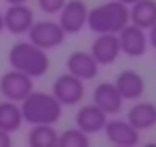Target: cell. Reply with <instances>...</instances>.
<instances>
[{
  "mask_svg": "<svg viewBox=\"0 0 156 147\" xmlns=\"http://www.w3.org/2000/svg\"><path fill=\"white\" fill-rule=\"evenodd\" d=\"M9 63L13 70L27 74L30 78H42L51 67L49 53L40 46H36L30 40H19L9 49Z\"/></svg>",
  "mask_w": 156,
  "mask_h": 147,
  "instance_id": "6da1fadb",
  "label": "cell"
},
{
  "mask_svg": "<svg viewBox=\"0 0 156 147\" xmlns=\"http://www.w3.org/2000/svg\"><path fill=\"white\" fill-rule=\"evenodd\" d=\"M129 23V6L120 0H108L89 9L87 27L93 34H118Z\"/></svg>",
  "mask_w": 156,
  "mask_h": 147,
  "instance_id": "7a4b0ae2",
  "label": "cell"
},
{
  "mask_svg": "<svg viewBox=\"0 0 156 147\" xmlns=\"http://www.w3.org/2000/svg\"><path fill=\"white\" fill-rule=\"evenodd\" d=\"M21 114L23 122L32 124H57L61 118L63 105L55 99L53 93L44 91H32L21 103Z\"/></svg>",
  "mask_w": 156,
  "mask_h": 147,
  "instance_id": "3957f363",
  "label": "cell"
},
{
  "mask_svg": "<svg viewBox=\"0 0 156 147\" xmlns=\"http://www.w3.org/2000/svg\"><path fill=\"white\" fill-rule=\"evenodd\" d=\"M66 32L63 27L59 25V21H53V19H40V21H34L32 27L27 29V40L34 42L36 46L44 50H53L59 49L63 42H66Z\"/></svg>",
  "mask_w": 156,
  "mask_h": 147,
  "instance_id": "277c9868",
  "label": "cell"
},
{
  "mask_svg": "<svg viewBox=\"0 0 156 147\" xmlns=\"http://www.w3.org/2000/svg\"><path fill=\"white\" fill-rule=\"evenodd\" d=\"M34 91V78H30L27 74L19 72V70H9L6 74H2L0 78V93L2 97L9 101H17L21 103L23 99Z\"/></svg>",
  "mask_w": 156,
  "mask_h": 147,
  "instance_id": "5b68a950",
  "label": "cell"
},
{
  "mask_svg": "<svg viewBox=\"0 0 156 147\" xmlns=\"http://www.w3.org/2000/svg\"><path fill=\"white\" fill-rule=\"evenodd\" d=\"M51 93L61 105H78L84 99V80L76 78L74 74L66 72L55 78Z\"/></svg>",
  "mask_w": 156,
  "mask_h": 147,
  "instance_id": "8992f818",
  "label": "cell"
},
{
  "mask_svg": "<svg viewBox=\"0 0 156 147\" xmlns=\"http://www.w3.org/2000/svg\"><path fill=\"white\" fill-rule=\"evenodd\" d=\"M4 19V29L13 36H23L32 23L36 21L32 6H27V2H17V4H9V9L2 13Z\"/></svg>",
  "mask_w": 156,
  "mask_h": 147,
  "instance_id": "52a82bcc",
  "label": "cell"
},
{
  "mask_svg": "<svg viewBox=\"0 0 156 147\" xmlns=\"http://www.w3.org/2000/svg\"><path fill=\"white\" fill-rule=\"evenodd\" d=\"M59 15V25L63 27L66 34H78L84 29L87 25V17H89V9L84 0H66V4L61 6Z\"/></svg>",
  "mask_w": 156,
  "mask_h": 147,
  "instance_id": "ba28073f",
  "label": "cell"
},
{
  "mask_svg": "<svg viewBox=\"0 0 156 147\" xmlns=\"http://www.w3.org/2000/svg\"><path fill=\"white\" fill-rule=\"evenodd\" d=\"M118 42H120V53L127 57H144L148 50V34L135 23H127L118 32Z\"/></svg>",
  "mask_w": 156,
  "mask_h": 147,
  "instance_id": "9c48e42d",
  "label": "cell"
},
{
  "mask_svg": "<svg viewBox=\"0 0 156 147\" xmlns=\"http://www.w3.org/2000/svg\"><path fill=\"white\" fill-rule=\"evenodd\" d=\"M105 139L112 143V145L118 147H135L139 143V130L129 122V120H120V118H114V120H108L104 126Z\"/></svg>",
  "mask_w": 156,
  "mask_h": 147,
  "instance_id": "30bf717a",
  "label": "cell"
},
{
  "mask_svg": "<svg viewBox=\"0 0 156 147\" xmlns=\"http://www.w3.org/2000/svg\"><path fill=\"white\" fill-rule=\"evenodd\" d=\"M99 67L101 65L95 61L91 50H74L66 59V70L80 80H95L99 74Z\"/></svg>",
  "mask_w": 156,
  "mask_h": 147,
  "instance_id": "8fae6325",
  "label": "cell"
},
{
  "mask_svg": "<svg viewBox=\"0 0 156 147\" xmlns=\"http://www.w3.org/2000/svg\"><path fill=\"white\" fill-rule=\"evenodd\" d=\"M91 55L99 65H112L120 57V42L118 34H97L91 44Z\"/></svg>",
  "mask_w": 156,
  "mask_h": 147,
  "instance_id": "7c38bea8",
  "label": "cell"
},
{
  "mask_svg": "<svg viewBox=\"0 0 156 147\" xmlns=\"http://www.w3.org/2000/svg\"><path fill=\"white\" fill-rule=\"evenodd\" d=\"M74 122L87 135H95V132H101L104 130L105 122H108V114H105L101 107H97L95 103H87V105H80L78 107Z\"/></svg>",
  "mask_w": 156,
  "mask_h": 147,
  "instance_id": "4fadbf2b",
  "label": "cell"
},
{
  "mask_svg": "<svg viewBox=\"0 0 156 147\" xmlns=\"http://www.w3.org/2000/svg\"><path fill=\"white\" fill-rule=\"evenodd\" d=\"M114 84H116L120 97L125 101H137L146 93V80H144L141 74L135 72V70H122L116 76Z\"/></svg>",
  "mask_w": 156,
  "mask_h": 147,
  "instance_id": "5bb4252c",
  "label": "cell"
},
{
  "mask_svg": "<svg viewBox=\"0 0 156 147\" xmlns=\"http://www.w3.org/2000/svg\"><path fill=\"white\" fill-rule=\"evenodd\" d=\"M93 103L101 107L108 116H112V114H120L125 99L120 97L114 82H99L93 91Z\"/></svg>",
  "mask_w": 156,
  "mask_h": 147,
  "instance_id": "9a60e30c",
  "label": "cell"
},
{
  "mask_svg": "<svg viewBox=\"0 0 156 147\" xmlns=\"http://www.w3.org/2000/svg\"><path fill=\"white\" fill-rule=\"evenodd\" d=\"M127 120H129L139 132L141 130H148V128H154L156 126V105L150 101H139L133 103L127 114Z\"/></svg>",
  "mask_w": 156,
  "mask_h": 147,
  "instance_id": "2e32d148",
  "label": "cell"
},
{
  "mask_svg": "<svg viewBox=\"0 0 156 147\" xmlns=\"http://www.w3.org/2000/svg\"><path fill=\"white\" fill-rule=\"evenodd\" d=\"M129 21L141 29H150L156 21V0H137L129 6Z\"/></svg>",
  "mask_w": 156,
  "mask_h": 147,
  "instance_id": "e0dca14e",
  "label": "cell"
},
{
  "mask_svg": "<svg viewBox=\"0 0 156 147\" xmlns=\"http://www.w3.org/2000/svg\"><path fill=\"white\" fill-rule=\"evenodd\" d=\"M23 124V114H21V105L17 101H0V128L6 132H15L19 130Z\"/></svg>",
  "mask_w": 156,
  "mask_h": 147,
  "instance_id": "ac0fdd59",
  "label": "cell"
},
{
  "mask_svg": "<svg viewBox=\"0 0 156 147\" xmlns=\"http://www.w3.org/2000/svg\"><path fill=\"white\" fill-rule=\"evenodd\" d=\"M59 132L55 130V124H32L27 132V145L30 147H57Z\"/></svg>",
  "mask_w": 156,
  "mask_h": 147,
  "instance_id": "d6986e66",
  "label": "cell"
},
{
  "mask_svg": "<svg viewBox=\"0 0 156 147\" xmlns=\"http://www.w3.org/2000/svg\"><path fill=\"white\" fill-rule=\"evenodd\" d=\"M89 143H91L89 135L84 130H80L78 126L63 130L57 137V147H89Z\"/></svg>",
  "mask_w": 156,
  "mask_h": 147,
  "instance_id": "ffe728a7",
  "label": "cell"
},
{
  "mask_svg": "<svg viewBox=\"0 0 156 147\" xmlns=\"http://www.w3.org/2000/svg\"><path fill=\"white\" fill-rule=\"evenodd\" d=\"M66 4V0H38V9L47 15H55L61 11V6Z\"/></svg>",
  "mask_w": 156,
  "mask_h": 147,
  "instance_id": "44dd1931",
  "label": "cell"
},
{
  "mask_svg": "<svg viewBox=\"0 0 156 147\" xmlns=\"http://www.w3.org/2000/svg\"><path fill=\"white\" fill-rule=\"evenodd\" d=\"M13 145V139H11V132L2 130L0 128V147H11Z\"/></svg>",
  "mask_w": 156,
  "mask_h": 147,
  "instance_id": "7402d4cb",
  "label": "cell"
},
{
  "mask_svg": "<svg viewBox=\"0 0 156 147\" xmlns=\"http://www.w3.org/2000/svg\"><path fill=\"white\" fill-rule=\"evenodd\" d=\"M148 44H150L152 49H156V21L152 23V27L148 29Z\"/></svg>",
  "mask_w": 156,
  "mask_h": 147,
  "instance_id": "603a6c76",
  "label": "cell"
},
{
  "mask_svg": "<svg viewBox=\"0 0 156 147\" xmlns=\"http://www.w3.org/2000/svg\"><path fill=\"white\" fill-rule=\"evenodd\" d=\"M4 32V19H2V11H0V34Z\"/></svg>",
  "mask_w": 156,
  "mask_h": 147,
  "instance_id": "cb8c5ba5",
  "label": "cell"
},
{
  "mask_svg": "<svg viewBox=\"0 0 156 147\" xmlns=\"http://www.w3.org/2000/svg\"><path fill=\"white\" fill-rule=\"evenodd\" d=\"M6 4H17V2H27V0H4Z\"/></svg>",
  "mask_w": 156,
  "mask_h": 147,
  "instance_id": "d4e9b609",
  "label": "cell"
},
{
  "mask_svg": "<svg viewBox=\"0 0 156 147\" xmlns=\"http://www.w3.org/2000/svg\"><path fill=\"white\" fill-rule=\"evenodd\" d=\"M120 2H125L127 6H131V4H133V2H137V0H120Z\"/></svg>",
  "mask_w": 156,
  "mask_h": 147,
  "instance_id": "484cf974",
  "label": "cell"
}]
</instances>
